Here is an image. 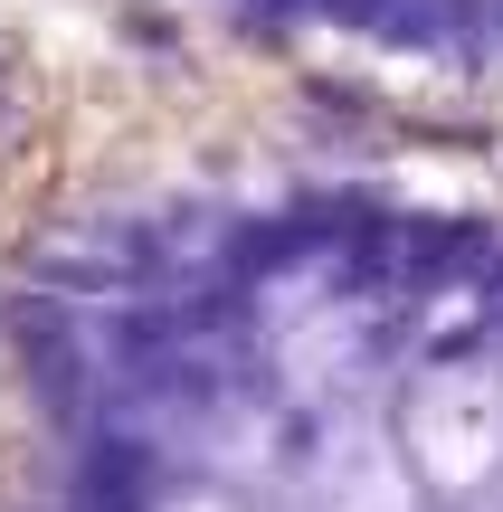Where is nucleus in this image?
Returning a JSON list of instances; mask_svg holds the SVG:
<instances>
[{"mask_svg":"<svg viewBox=\"0 0 503 512\" xmlns=\"http://www.w3.org/2000/svg\"><path fill=\"white\" fill-rule=\"evenodd\" d=\"M29 512H503V228L171 190L10 304Z\"/></svg>","mask_w":503,"mask_h":512,"instance_id":"1","label":"nucleus"},{"mask_svg":"<svg viewBox=\"0 0 503 512\" xmlns=\"http://www.w3.org/2000/svg\"><path fill=\"white\" fill-rule=\"evenodd\" d=\"M219 19H257V29H295L323 48H371L409 57V67L485 76L503 86V0H200Z\"/></svg>","mask_w":503,"mask_h":512,"instance_id":"2","label":"nucleus"}]
</instances>
